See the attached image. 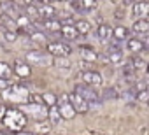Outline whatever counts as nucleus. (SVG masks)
<instances>
[{
  "label": "nucleus",
  "instance_id": "obj_28",
  "mask_svg": "<svg viewBox=\"0 0 149 135\" xmlns=\"http://www.w3.org/2000/svg\"><path fill=\"white\" fill-rule=\"evenodd\" d=\"M11 76H13V69H11V65H9V63H4V61H0V79L7 81Z\"/></svg>",
  "mask_w": 149,
  "mask_h": 135
},
{
  "label": "nucleus",
  "instance_id": "obj_19",
  "mask_svg": "<svg viewBox=\"0 0 149 135\" xmlns=\"http://www.w3.org/2000/svg\"><path fill=\"white\" fill-rule=\"evenodd\" d=\"M60 35L63 37V40H76V39H79V33L76 32L74 26H61L60 28Z\"/></svg>",
  "mask_w": 149,
  "mask_h": 135
},
{
  "label": "nucleus",
  "instance_id": "obj_35",
  "mask_svg": "<svg viewBox=\"0 0 149 135\" xmlns=\"http://www.w3.org/2000/svg\"><path fill=\"white\" fill-rule=\"evenodd\" d=\"M4 37H6V40H9V42H16V39H18V33H16V32L4 30Z\"/></svg>",
  "mask_w": 149,
  "mask_h": 135
},
{
  "label": "nucleus",
  "instance_id": "obj_9",
  "mask_svg": "<svg viewBox=\"0 0 149 135\" xmlns=\"http://www.w3.org/2000/svg\"><path fill=\"white\" fill-rule=\"evenodd\" d=\"M68 102H70V105H72V109H74V112H81V114H86V112H90L88 111V102L86 100H83L81 97H77V95H68Z\"/></svg>",
  "mask_w": 149,
  "mask_h": 135
},
{
  "label": "nucleus",
  "instance_id": "obj_34",
  "mask_svg": "<svg viewBox=\"0 0 149 135\" xmlns=\"http://www.w3.org/2000/svg\"><path fill=\"white\" fill-rule=\"evenodd\" d=\"M26 104H35V105H44L40 95H28V102Z\"/></svg>",
  "mask_w": 149,
  "mask_h": 135
},
{
  "label": "nucleus",
  "instance_id": "obj_36",
  "mask_svg": "<svg viewBox=\"0 0 149 135\" xmlns=\"http://www.w3.org/2000/svg\"><path fill=\"white\" fill-rule=\"evenodd\" d=\"M147 90L146 91H139V93H135V100H139V102H147Z\"/></svg>",
  "mask_w": 149,
  "mask_h": 135
},
{
  "label": "nucleus",
  "instance_id": "obj_22",
  "mask_svg": "<svg viewBox=\"0 0 149 135\" xmlns=\"http://www.w3.org/2000/svg\"><path fill=\"white\" fill-rule=\"evenodd\" d=\"M130 65L135 69V72L137 70H142V69H146V60L140 56V54H133L132 58H130Z\"/></svg>",
  "mask_w": 149,
  "mask_h": 135
},
{
  "label": "nucleus",
  "instance_id": "obj_14",
  "mask_svg": "<svg viewBox=\"0 0 149 135\" xmlns=\"http://www.w3.org/2000/svg\"><path fill=\"white\" fill-rule=\"evenodd\" d=\"M95 35L98 37L100 42H109L112 39V26L107 25V23H100L98 28H97V32H95Z\"/></svg>",
  "mask_w": 149,
  "mask_h": 135
},
{
  "label": "nucleus",
  "instance_id": "obj_13",
  "mask_svg": "<svg viewBox=\"0 0 149 135\" xmlns=\"http://www.w3.org/2000/svg\"><path fill=\"white\" fill-rule=\"evenodd\" d=\"M121 77H123V81H126L128 84H132V83H135V79H137V72H135V69L130 65V61H126V63H123L121 65Z\"/></svg>",
  "mask_w": 149,
  "mask_h": 135
},
{
  "label": "nucleus",
  "instance_id": "obj_26",
  "mask_svg": "<svg viewBox=\"0 0 149 135\" xmlns=\"http://www.w3.org/2000/svg\"><path fill=\"white\" fill-rule=\"evenodd\" d=\"M40 98H42V104H44V107H54L56 105V95H53V93H42L40 95Z\"/></svg>",
  "mask_w": 149,
  "mask_h": 135
},
{
  "label": "nucleus",
  "instance_id": "obj_37",
  "mask_svg": "<svg viewBox=\"0 0 149 135\" xmlns=\"http://www.w3.org/2000/svg\"><path fill=\"white\" fill-rule=\"evenodd\" d=\"M114 18L123 21V18H125V11H123V9H116V13H114Z\"/></svg>",
  "mask_w": 149,
  "mask_h": 135
},
{
  "label": "nucleus",
  "instance_id": "obj_39",
  "mask_svg": "<svg viewBox=\"0 0 149 135\" xmlns=\"http://www.w3.org/2000/svg\"><path fill=\"white\" fill-rule=\"evenodd\" d=\"M6 88H9V83H7V81H4V79H0V90L4 91Z\"/></svg>",
  "mask_w": 149,
  "mask_h": 135
},
{
  "label": "nucleus",
  "instance_id": "obj_24",
  "mask_svg": "<svg viewBox=\"0 0 149 135\" xmlns=\"http://www.w3.org/2000/svg\"><path fill=\"white\" fill-rule=\"evenodd\" d=\"M33 130H35L33 132L35 135H47L51 132V125L49 123H44V121H39V123H35Z\"/></svg>",
  "mask_w": 149,
  "mask_h": 135
},
{
  "label": "nucleus",
  "instance_id": "obj_38",
  "mask_svg": "<svg viewBox=\"0 0 149 135\" xmlns=\"http://www.w3.org/2000/svg\"><path fill=\"white\" fill-rule=\"evenodd\" d=\"M6 111H7V107H6L4 104H0V121L4 119V114H6Z\"/></svg>",
  "mask_w": 149,
  "mask_h": 135
},
{
  "label": "nucleus",
  "instance_id": "obj_31",
  "mask_svg": "<svg viewBox=\"0 0 149 135\" xmlns=\"http://www.w3.org/2000/svg\"><path fill=\"white\" fill-rule=\"evenodd\" d=\"M30 40H33V42H44L46 40V35L42 32H32L30 33Z\"/></svg>",
  "mask_w": 149,
  "mask_h": 135
},
{
  "label": "nucleus",
  "instance_id": "obj_12",
  "mask_svg": "<svg viewBox=\"0 0 149 135\" xmlns=\"http://www.w3.org/2000/svg\"><path fill=\"white\" fill-rule=\"evenodd\" d=\"M126 47H128V51L130 53H133V54H144L146 51H147V46L146 44H142L139 39H135V37H128L126 39Z\"/></svg>",
  "mask_w": 149,
  "mask_h": 135
},
{
  "label": "nucleus",
  "instance_id": "obj_23",
  "mask_svg": "<svg viewBox=\"0 0 149 135\" xmlns=\"http://www.w3.org/2000/svg\"><path fill=\"white\" fill-rule=\"evenodd\" d=\"M121 95H119V91L114 88V86H107L105 90H104V93H102V97L100 98H104V100H116V98H119Z\"/></svg>",
  "mask_w": 149,
  "mask_h": 135
},
{
  "label": "nucleus",
  "instance_id": "obj_41",
  "mask_svg": "<svg viewBox=\"0 0 149 135\" xmlns=\"http://www.w3.org/2000/svg\"><path fill=\"white\" fill-rule=\"evenodd\" d=\"M0 135H7V133H4V132H0Z\"/></svg>",
  "mask_w": 149,
  "mask_h": 135
},
{
  "label": "nucleus",
  "instance_id": "obj_32",
  "mask_svg": "<svg viewBox=\"0 0 149 135\" xmlns=\"http://www.w3.org/2000/svg\"><path fill=\"white\" fill-rule=\"evenodd\" d=\"M53 65H58V67H65V69H68L70 67V61L67 58H53Z\"/></svg>",
  "mask_w": 149,
  "mask_h": 135
},
{
  "label": "nucleus",
  "instance_id": "obj_2",
  "mask_svg": "<svg viewBox=\"0 0 149 135\" xmlns=\"http://www.w3.org/2000/svg\"><path fill=\"white\" fill-rule=\"evenodd\" d=\"M28 88L25 84H9V88L4 90V98L13 104H26L28 102Z\"/></svg>",
  "mask_w": 149,
  "mask_h": 135
},
{
  "label": "nucleus",
  "instance_id": "obj_6",
  "mask_svg": "<svg viewBox=\"0 0 149 135\" xmlns=\"http://www.w3.org/2000/svg\"><path fill=\"white\" fill-rule=\"evenodd\" d=\"M54 107H56L58 114L61 116V119H72L74 116H76V112H74V109H72V105L68 102V95H65V93L56 98V105Z\"/></svg>",
  "mask_w": 149,
  "mask_h": 135
},
{
  "label": "nucleus",
  "instance_id": "obj_18",
  "mask_svg": "<svg viewBox=\"0 0 149 135\" xmlns=\"http://www.w3.org/2000/svg\"><path fill=\"white\" fill-rule=\"evenodd\" d=\"M74 28H76V32L79 35H86L91 32V23L86 21V19H76V23H74Z\"/></svg>",
  "mask_w": 149,
  "mask_h": 135
},
{
  "label": "nucleus",
  "instance_id": "obj_15",
  "mask_svg": "<svg viewBox=\"0 0 149 135\" xmlns=\"http://www.w3.org/2000/svg\"><path fill=\"white\" fill-rule=\"evenodd\" d=\"M11 69H13V72H16L19 77H30V76H32V69H30L26 63H23L21 60H16V61L13 63Z\"/></svg>",
  "mask_w": 149,
  "mask_h": 135
},
{
  "label": "nucleus",
  "instance_id": "obj_7",
  "mask_svg": "<svg viewBox=\"0 0 149 135\" xmlns=\"http://www.w3.org/2000/svg\"><path fill=\"white\" fill-rule=\"evenodd\" d=\"M74 95L81 97V98H83V100H86L88 104L100 100L98 91H97L95 88H91V86H86V84H76V88H74Z\"/></svg>",
  "mask_w": 149,
  "mask_h": 135
},
{
  "label": "nucleus",
  "instance_id": "obj_33",
  "mask_svg": "<svg viewBox=\"0 0 149 135\" xmlns=\"http://www.w3.org/2000/svg\"><path fill=\"white\" fill-rule=\"evenodd\" d=\"M68 6H70V9H72L74 13H77V14H84V11H83V4H81V2H70Z\"/></svg>",
  "mask_w": 149,
  "mask_h": 135
},
{
  "label": "nucleus",
  "instance_id": "obj_16",
  "mask_svg": "<svg viewBox=\"0 0 149 135\" xmlns=\"http://www.w3.org/2000/svg\"><path fill=\"white\" fill-rule=\"evenodd\" d=\"M132 32L135 35H146V33H149V21L147 19H135L133 25H132Z\"/></svg>",
  "mask_w": 149,
  "mask_h": 135
},
{
  "label": "nucleus",
  "instance_id": "obj_21",
  "mask_svg": "<svg viewBox=\"0 0 149 135\" xmlns=\"http://www.w3.org/2000/svg\"><path fill=\"white\" fill-rule=\"evenodd\" d=\"M130 37V30L126 28V26H116V28H112V39H116V40H126Z\"/></svg>",
  "mask_w": 149,
  "mask_h": 135
},
{
  "label": "nucleus",
  "instance_id": "obj_1",
  "mask_svg": "<svg viewBox=\"0 0 149 135\" xmlns=\"http://www.w3.org/2000/svg\"><path fill=\"white\" fill-rule=\"evenodd\" d=\"M2 123H4L13 133H16V132L25 130V126H26V118L21 114V111H18V109H9V107H7Z\"/></svg>",
  "mask_w": 149,
  "mask_h": 135
},
{
  "label": "nucleus",
  "instance_id": "obj_30",
  "mask_svg": "<svg viewBox=\"0 0 149 135\" xmlns=\"http://www.w3.org/2000/svg\"><path fill=\"white\" fill-rule=\"evenodd\" d=\"M81 4H83V11H84V14L93 13V9L97 7V2H90V0H86V2H81Z\"/></svg>",
  "mask_w": 149,
  "mask_h": 135
},
{
  "label": "nucleus",
  "instance_id": "obj_10",
  "mask_svg": "<svg viewBox=\"0 0 149 135\" xmlns=\"http://www.w3.org/2000/svg\"><path fill=\"white\" fill-rule=\"evenodd\" d=\"M37 14H39V21H47V19H54L56 18V11L53 6L42 2L39 7H37Z\"/></svg>",
  "mask_w": 149,
  "mask_h": 135
},
{
  "label": "nucleus",
  "instance_id": "obj_11",
  "mask_svg": "<svg viewBox=\"0 0 149 135\" xmlns=\"http://www.w3.org/2000/svg\"><path fill=\"white\" fill-rule=\"evenodd\" d=\"M147 13H149V4L147 2L132 4V16L135 19H147Z\"/></svg>",
  "mask_w": 149,
  "mask_h": 135
},
{
  "label": "nucleus",
  "instance_id": "obj_40",
  "mask_svg": "<svg viewBox=\"0 0 149 135\" xmlns=\"http://www.w3.org/2000/svg\"><path fill=\"white\" fill-rule=\"evenodd\" d=\"M14 135H35L33 132H28V130H21V132H16Z\"/></svg>",
  "mask_w": 149,
  "mask_h": 135
},
{
  "label": "nucleus",
  "instance_id": "obj_4",
  "mask_svg": "<svg viewBox=\"0 0 149 135\" xmlns=\"http://www.w3.org/2000/svg\"><path fill=\"white\" fill-rule=\"evenodd\" d=\"M25 60L32 65H37V67H51L53 65V56L44 53V51H28L25 54Z\"/></svg>",
  "mask_w": 149,
  "mask_h": 135
},
{
  "label": "nucleus",
  "instance_id": "obj_27",
  "mask_svg": "<svg viewBox=\"0 0 149 135\" xmlns=\"http://www.w3.org/2000/svg\"><path fill=\"white\" fill-rule=\"evenodd\" d=\"M47 118H49V125H60L63 119H61V116L58 114V111H56V107H49L47 109Z\"/></svg>",
  "mask_w": 149,
  "mask_h": 135
},
{
  "label": "nucleus",
  "instance_id": "obj_25",
  "mask_svg": "<svg viewBox=\"0 0 149 135\" xmlns=\"http://www.w3.org/2000/svg\"><path fill=\"white\" fill-rule=\"evenodd\" d=\"M107 51L109 53H123V42L116 40V39H111L107 42Z\"/></svg>",
  "mask_w": 149,
  "mask_h": 135
},
{
  "label": "nucleus",
  "instance_id": "obj_8",
  "mask_svg": "<svg viewBox=\"0 0 149 135\" xmlns=\"http://www.w3.org/2000/svg\"><path fill=\"white\" fill-rule=\"evenodd\" d=\"M81 79H83V84L91 86V88H95V90L104 84V79H102L100 72H97V70H84V72L81 74Z\"/></svg>",
  "mask_w": 149,
  "mask_h": 135
},
{
  "label": "nucleus",
  "instance_id": "obj_5",
  "mask_svg": "<svg viewBox=\"0 0 149 135\" xmlns=\"http://www.w3.org/2000/svg\"><path fill=\"white\" fill-rule=\"evenodd\" d=\"M70 53H72V46L68 42L54 40L47 44V54H51L53 58H67Z\"/></svg>",
  "mask_w": 149,
  "mask_h": 135
},
{
  "label": "nucleus",
  "instance_id": "obj_3",
  "mask_svg": "<svg viewBox=\"0 0 149 135\" xmlns=\"http://www.w3.org/2000/svg\"><path fill=\"white\" fill-rule=\"evenodd\" d=\"M18 111H21L23 116H30V118H33L35 121H44V119L47 118V107H44V105L23 104V105H19Z\"/></svg>",
  "mask_w": 149,
  "mask_h": 135
},
{
  "label": "nucleus",
  "instance_id": "obj_29",
  "mask_svg": "<svg viewBox=\"0 0 149 135\" xmlns=\"http://www.w3.org/2000/svg\"><path fill=\"white\" fill-rule=\"evenodd\" d=\"M107 60H109L111 63L118 65V63L123 61V53H109V54H107Z\"/></svg>",
  "mask_w": 149,
  "mask_h": 135
},
{
  "label": "nucleus",
  "instance_id": "obj_17",
  "mask_svg": "<svg viewBox=\"0 0 149 135\" xmlns=\"http://www.w3.org/2000/svg\"><path fill=\"white\" fill-rule=\"evenodd\" d=\"M0 25L4 26V30H9V32H16L18 33V25L13 18H9L7 14L4 13H0Z\"/></svg>",
  "mask_w": 149,
  "mask_h": 135
},
{
  "label": "nucleus",
  "instance_id": "obj_20",
  "mask_svg": "<svg viewBox=\"0 0 149 135\" xmlns=\"http://www.w3.org/2000/svg\"><path fill=\"white\" fill-rule=\"evenodd\" d=\"M79 53H81V56H83L84 61H95V60H98V54L93 51V47L81 46V47H79Z\"/></svg>",
  "mask_w": 149,
  "mask_h": 135
}]
</instances>
